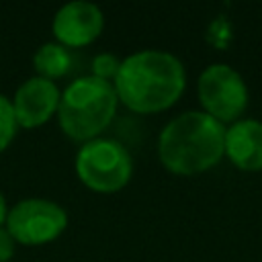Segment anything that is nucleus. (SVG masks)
I'll return each instance as SVG.
<instances>
[{"instance_id": "1", "label": "nucleus", "mask_w": 262, "mask_h": 262, "mask_svg": "<svg viewBox=\"0 0 262 262\" xmlns=\"http://www.w3.org/2000/svg\"><path fill=\"white\" fill-rule=\"evenodd\" d=\"M119 102L137 115L170 108L184 92L186 72L182 61L160 49H141L121 59L113 80Z\"/></svg>"}, {"instance_id": "2", "label": "nucleus", "mask_w": 262, "mask_h": 262, "mask_svg": "<svg viewBox=\"0 0 262 262\" xmlns=\"http://www.w3.org/2000/svg\"><path fill=\"white\" fill-rule=\"evenodd\" d=\"M223 156L225 125L205 111H186L160 131L158 158L172 174H201L217 166Z\"/></svg>"}, {"instance_id": "3", "label": "nucleus", "mask_w": 262, "mask_h": 262, "mask_svg": "<svg viewBox=\"0 0 262 262\" xmlns=\"http://www.w3.org/2000/svg\"><path fill=\"white\" fill-rule=\"evenodd\" d=\"M117 104L119 98L113 82L100 80L92 74L82 76L70 82L61 92L57 121L63 135L86 143L98 139V135L113 123Z\"/></svg>"}, {"instance_id": "4", "label": "nucleus", "mask_w": 262, "mask_h": 262, "mask_svg": "<svg viewBox=\"0 0 262 262\" xmlns=\"http://www.w3.org/2000/svg\"><path fill=\"white\" fill-rule=\"evenodd\" d=\"M76 174L84 186L96 192H117L131 180L133 162L119 141L92 139L82 143L76 154Z\"/></svg>"}, {"instance_id": "5", "label": "nucleus", "mask_w": 262, "mask_h": 262, "mask_svg": "<svg viewBox=\"0 0 262 262\" xmlns=\"http://www.w3.org/2000/svg\"><path fill=\"white\" fill-rule=\"evenodd\" d=\"M199 100L207 115L219 123H235L248 106V86L227 63H213L199 76Z\"/></svg>"}, {"instance_id": "6", "label": "nucleus", "mask_w": 262, "mask_h": 262, "mask_svg": "<svg viewBox=\"0 0 262 262\" xmlns=\"http://www.w3.org/2000/svg\"><path fill=\"white\" fill-rule=\"evenodd\" d=\"M68 227V213L53 201L31 196L18 201L6 215V229L16 244L43 246L53 242Z\"/></svg>"}, {"instance_id": "7", "label": "nucleus", "mask_w": 262, "mask_h": 262, "mask_svg": "<svg viewBox=\"0 0 262 262\" xmlns=\"http://www.w3.org/2000/svg\"><path fill=\"white\" fill-rule=\"evenodd\" d=\"M104 16L102 10L84 0L63 4L51 23V31L59 45L63 47H86L96 41L102 33Z\"/></svg>"}, {"instance_id": "8", "label": "nucleus", "mask_w": 262, "mask_h": 262, "mask_svg": "<svg viewBox=\"0 0 262 262\" xmlns=\"http://www.w3.org/2000/svg\"><path fill=\"white\" fill-rule=\"evenodd\" d=\"M59 96H61V92L55 86V82H51V80H45L39 76L25 80L16 88V92L10 100L16 125L25 127V129L41 127L57 113Z\"/></svg>"}, {"instance_id": "9", "label": "nucleus", "mask_w": 262, "mask_h": 262, "mask_svg": "<svg viewBox=\"0 0 262 262\" xmlns=\"http://www.w3.org/2000/svg\"><path fill=\"white\" fill-rule=\"evenodd\" d=\"M225 156L246 172L262 170V123L239 119L225 129Z\"/></svg>"}, {"instance_id": "10", "label": "nucleus", "mask_w": 262, "mask_h": 262, "mask_svg": "<svg viewBox=\"0 0 262 262\" xmlns=\"http://www.w3.org/2000/svg\"><path fill=\"white\" fill-rule=\"evenodd\" d=\"M33 68L39 74V78L53 82L55 78H61L70 72L72 55H70L68 47L59 45L57 41L55 43H43L33 55Z\"/></svg>"}, {"instance_id": "11", "label": "nucleus", "mask_w": 262, "mask_h": 262, "mask_svg": "<svg viewBox=\"0 0 262 262\" xmlns=\"http://www.w3.org/2000/svg\"><path fill=\"white\" fill-rule=\"evenodd\" d=\"M16 119L12 111V102L0 94V154L10 145V141L16 135Z\"/></svg>"}, {"instance_id": "12", "label": "nucleus", "mask_w": 262, "mask_h": 262, "mask_svg": "<svg viewBox=\"0 0 262 262\" xmlns=\"http://www.w3.org/2000/svg\"><path fill=\"white\" fill-rule=\"evenodd\" d=\"M119 66H121V59H117L113 53H98L92 59V76L113 82L119 72Z\"/></svg>"}, {"instance_id": "13", "label": "nucleus", "mask_w": 262, "mask_h": 262, "mask_svg": "<svg viewBox=\"0 0 262 262\" xmlns=\"http://www.w3.org/2000/svg\"><path fill=\"white\" fill-rule=\"evenodd\" d=\"M229 37H231V29H229L227 20L225 18H217L211 25V29H209V41L213 45H217V47H225V43L229 41Z\"/></svg>"}, {"instance_id": "14", "label": "nucleus", "mask_w": 262, "mask_h": 262, "mask_svg": "<svg viewBox=\"0 0 262 262\" xmlns=\"http://www.w3.org/2000/svg\"><path fill=\"white\" fill-rule=\"evenodd\" d=\"M16 242L6 227H0V262H8L14 256Z\"/></svg>"}, {"instance_id": "15", "label": "nucleus", "mask_w": 262, "mask_h": 262, "mask_svg": "<svg viewBox=\"0 0 262 262\" xmlns=\"http://www.w3.org/2000/svg\"><path fill=\"white\" fill-rule=\"evenodd\" d=\"M6 215H8V207H6V201L0 192V227H2V223H6Z\"/></svg>"}]
</instances>
